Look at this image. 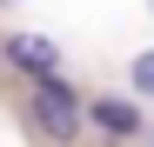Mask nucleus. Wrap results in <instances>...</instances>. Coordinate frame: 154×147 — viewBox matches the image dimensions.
Returning <instances> with one entry per match:
<instances>
[{
  "label": "nucleus",
  "mask_w": 154,
  "mask_h": 147,
  "mask_svg": "<svg viewBox=\"0 0 154 147\" xmlns=\"http://www.w3.org/2000/svg\"><path fill=\"white\" fill-rule=\"evenodd\" d=\"M27 114H34V127L54 140V147H74V140H81V127H87V107H81V94H74L60 74L34 80V94H27Z\"/></svg>",
  "instance_id": "nucleus-1"
},
{
  "label": "nucleus",
  "mask_w": 154,
  "mask_h": 147,
  "mask_svg": "<svg viewBox=\"0 0 154 147\" xmlns=\"http://www.w3.org/2000/svg\"><path fill=\"white\" fill-rule=\"evenodd\" d=\"M7 67H20L27 80H47V74H60V47L40 34H7Z\"/></svg>",
  "instance_id": "nucleus-2"
},
{
  "label": "nucleus",
  "mask_w": 154,
  "mask_h": 147,
  "mask_svg": "<svg viewBox=\"0 0 154 147\" xmlns=\"http://www.w3.org/2000/svg\"><path fill=\"white\" fill-rule=\"evenodd\" d=\"M87 120H94L107 140H134V134H141V114H134V100H94V107H87Z\"/></svg>",
  "instance_id": "nucleus-3"
},
{
  "label": "nucleus",
  "mask_w": 154,
  "mask_h": 147,
  "mask_svg": "<svg viewBox=\"0 0 154 147\" xmlns=\"http://www.w3.org/2000/svg\"><path fill=\"white\" fill-rule=\"evenodd\" d=\"M127 80H134V94H154V54H141L134 67H127Z\"/></svg>",
  "instance_id": "nucleus-4"
}]
</instances>
